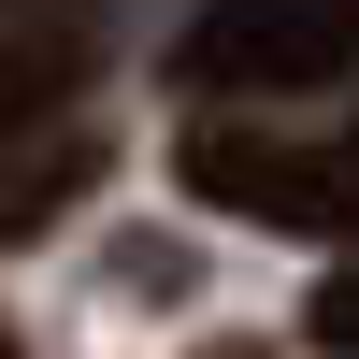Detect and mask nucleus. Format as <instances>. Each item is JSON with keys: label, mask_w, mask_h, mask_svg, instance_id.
<instances>
[{"label": "nucleus", "mask_w": 359, "mask_h": 359, "mask_svg": "<svg viewBox=\"0 0 359 359\" xmlns=\"http://www.w3.org/2000/svg\"><path fill=\"white\" fill-rule=\"evenodd\" d=\"M172 172L201 187V216L287 230V245H345V216H359L345 144H287V130H187V144H172Z\"/></svg>", "instance_id": "nucleus-1"}, {"label": "nucleus", "mask_w": 359, "mask_h": 359, "mask_svg": "<svg viewBox=\"0 0 359 359\" xmlns=\"http://www.w3.org/2000/svg\"><path fill=\"white\" fill-rule=\"evenodd\" d=\"M359 15L345 0H216V15L172 43V72L201 101H302V86H345Z\"/></svg>", "instance_id": "nucleus-2"}, {"label": "nucleus", "mask_w": 359, "mask_h": 359, "mask_svg": "<svg viewBox=\"0 0 359 359\" xmlns=\"http://www.w3.org/2000/svg\"><path fill=\"white\" fill-rule=\"evenodd\" d=\"M86 187H101V144H86V130H43L29 158L0 144V245H43V230L72 216Z\"/></svg>", "instance_id": "nucleus-3"}, {"label": "nucleus", "mask_w": 359, "mask_h": 359, "mask_svg": "<svg viewBox=\"0 0 359 359\" xmlns=\"http://www.w3.org/2000/svg\"><path fill=\"white\" fill-rule=\"evenodd\" d=\"M86 86V29H43V43H0V144L29 130V115H72Z\"/></svg>", "instance_id": "nucleus-4"}, {"label": "nucleus", "mask_w": 359, "mask_h": 359, "mask_svg": "<svg viewBox=\"0 0 359 359\" xmlns=\"http://www.w3.org/2000/svg\"><path fill=\"white\" fill-rule=\"evenodd\" d=\"M201 359H273V345H201Z\"/></svg>", "instance_id": "nucleus-5"}, {"label": "nucleus", "mask_w": 359, "mask_h": 359, "mask_svg": "<svg viewBox=\"0 0 359 359\" xmlns=\"http://www.w3.org/2000/svg\"><path fill=\"white\" fill-rule=\"evenodd\" d=\"M0 359H15V331H0Z\"/></svg>", "instance_id": "nucleus-6"}]
</instances>
